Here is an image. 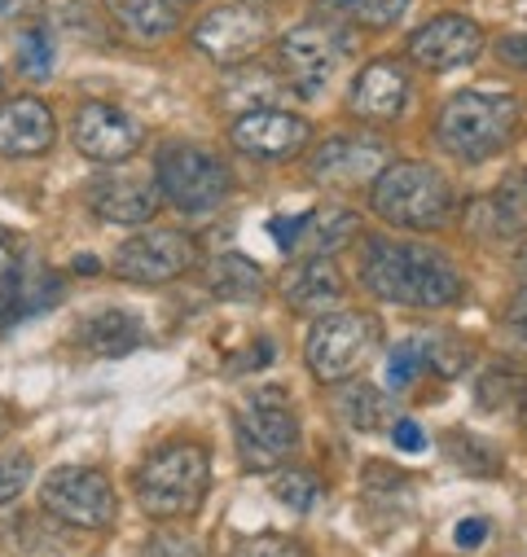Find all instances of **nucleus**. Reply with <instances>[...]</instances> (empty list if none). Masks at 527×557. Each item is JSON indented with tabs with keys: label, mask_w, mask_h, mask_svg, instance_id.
Listing matches in <instances>:
<instances>
[{
	"label": "nucleus",
	"mask_w": 527,
	"mask_h": 557,
	"mask_svg": "<svg viewBox=\"0 0 527 557\" xmlns=\"http://www.w3.org/2000/svg\"><path fill=\"white\" fill-rule=\"evenodd\" d=\"M360 286L373 299L395 304V308L444 312V308L462 304L466 276L440 246L369 233L360 242Z\"/></svg>",
	"instance_id": "obj_1"
},
{
	"label": "nucleus",
	"mask_w": 527,
	"mask_h": 557,
	"mask_svg": "<svg viewBox=\"0 0 527 557\" xmlns=\"http://www.w3.org/2000/svg\"><path fill=\"white\" fill-rule=\"evenodd\" d=\"M523 127V101L510 92H488V88H466L453 92L440 114H436V146L462 163V168H479L497 154H505L514 146V136Z\"/></svg>",
	"instance_id": "obj_2"
},
{
	"label": "nucleus",
	"mask_w": 527,
	"mask_h": 557,
	"mask_svg": "<svg viewBox=\"0 0 527 557\" xmlns=\"http://www.w3.org/2000/svg\"><path fill=\"white\" fill-rule=\"evenodd\" d=\"M369 211L401 233H440L457 215L453 185L422 159L387 163L369 185Z\"/></svg>",
	"instance_id": "obj_3"
},
{
	"label": "nucleus",
	"mask_w": 527,
	"mask_h": 557,
	"mask_svg": "<svg viewBox=\"0 0 527 557\" xmlns=\"http://www.w3.org/2000/svg\"><path fill=\"white\" fill-rule=\"evenodd\" d=\"M211 487V461L207 448L194 440H176L163 444L159 453H150L132 479L137 505L155 518V522H172V518H189L198 513V505L207 500Z\"/></svg>",
	"instance_id": "obj_4"
},
{
	"label": "nucleus",
	"mask_w": 527,
	"mask_h": 557,
	"mask_svg": "<svg viewBox=\"0 0 527 557\" xmlns=\"http://www.w3.org/2000/svg\"><path fill=\"white\" fill-rule=\"evenodd\" d=\"M378 347H382V321L373 312L334 308V312H321L317 325L308 330L304 360H308L317 382L343 386L347 377H356L378 356Z\"/></svg>",
	"instance_id": "obj_5"
},
{
	"label": "nucleus",
	"mask_w": 527,
	"mask_h": 557,
	"mask_svg": "<svg viewBox=\"0 0 527 557\" xmlns=\"http://www.w3.org/2000/svg\"><path fill=\"white\" fill-rule=\"evenodd\" d=\"M233 435H237V457L246 470L255 474H273L282 470L295 453H299V417L291 408V399L282 391H250L237 408V422H233Z\"/></svg>",
	"instance_id": "obj_6"
},
{
	"label": "nucleus",
	"mask_w": 527,
	"mask_h": 557,
	"mask_svg": "<svg viewBox=\"0 0 527 557\" xmlns=\"http://www.w3.org/2000/svg\"><path fill=\"white\" fill-rule=\"evenodd\" d=\"M155 185H159V198H168L181 215H211L233 189L229 168L211 150L189 146V141H168L159 150Z\"/></svg>",
	"instance_id": "obj_7"
},
{
	"label": "nucleus",
	"mask_w": 527,
	"mask_h": 557,
	"mask_svg": "<svg viewBox=\"0 0 527 557\" xmlns=\"http://www.w3.org/2000/svg\"><path fill=\"white\" fill-rule=\"evenodd\" d=\"M278 53H282V71H286L291 88L299 97H317L334 84V75L352 58V32L321 14V18H308V23L291 27L282 36Z\"/></svg>",
	"instance_id": "obj_8"
},
{
	"label": "nucleus",
	"mask_w": 527,
	"mask_h": 557,
	"mask_svg": "<svg viewBox=\"0 0 527 557\" xmlns=\"http://www.w3.org/2000/svg\"><path fill=\"white\" fill-rule=\"evenodd\" d=\"M40 505L53 522L75 531H106L119 513L114 483L97 466H58L40 487Z\"/></svg>",
	"instance_id": "obj_9"
},
{
	"label": "nucleus",
	"mask_w": 527,
	"mask_h": 557,
	"mask_svg": "<svg viewBox=\"0 0 527 557\" xmlns=\"http://www.w3.org/2000/svg\"><path fill=\"white\" fill-rule=\"evenodd\" d=\"M194 263H198V242L181 228H146L137 237H127L110 259L114 276L132 286H168L176 276H185Z\"/></svg>",
	"instance_id": "obj_10"
},
{
	"label": "nucleus",
	"mask_w": 527,
	"mask_h": 557,
	"mask_svg": "<svg viewBox=\"0 0 527 557\" xmlns=\"http://www.w3.org/2000/svg\"><path fill=\"white\" fill-rule=\"evenodd\" d=\"M273 40V23L250 0H233V5H216L198 27H194V45L220 62V66H237L250 62L264 45Z\"/></svg>",
	"instance_id": "obj_11"
},
{
	"label": "nucleus",
	"mask_w": 527,
	"mask_h": 557,
	"mask_svg": "<svg viewBox=\"0 0 527 557\" xmlns=\"http://www.w3.org/2000/svg\"><path fill=\"white\" fill-rule=\"evenodd\" d=\"M229 141L255 163H286L312 141V123L291 110H246L229 123Z\"/></svg>",
	"instance_id": "obj_12"
},
{
	"label": "nucleus",
	"mask_w": 527,
	"mask_h": 557,
	"mask_svg": "<svg viewBox=\"0 0 527 557\" xmlns=\"http://www.w3.org/2000/svg\"><path fill=\"white\" fill-rule=\"evenodd\" d=\"M71 141L93 163H127L146 146V127L110 101H84L71 123Z\"/></svg>",
	"instance_id": "obj_13"
},
{
	"label": "nucleus",
	"mask_w": 527,
	"mask_h": 557,
	"mask_svg": "<svg viewBox=\"0 0 527 557\" xmlns=\"http://www.w3.org/2000/svg\"><path fill=\"white\" fill-rule=\"evenodd\" d=\"M483 53V32L475 18L466 14H436L427 18L409 40H405V58L431 75L444 71H462Z\"/></svg>",
	"instance_id": "obj_14"
},
{
	"label": "nucleus",
	"mask_w": 527,
	"mask_h": 557,
	"mask_svg": "<svg viewBox=\"0 0 527 557\" xmlns=\"http://www.w3.org/2000/svg\"><path fill=\"white\" fill-rule=\"evenodd\" d=\"M414 101V79L405 58H373L356 71L347 88V106L365 123H401Z\"/></svg>",
	"instance_id": "obj_15"
},
{
	"label": "nucleus",
	"mask_w": 527,
	"mask_h": 557,
	"mask_svg": "<svg viewBox=\"0 0 527 557\" xmlns=\"http://www.w3.org/2000/svg\"><path fill=\"white\" fill-rule=\"evenodd\" d=\"M391 163L387 146L382 141H365V136H347V132H334L330 141H321L308 159V172L317 185H330V189H360V185H373V176Z\"/></svg>",
	"instance_id": "obj_16"
},
{
	"label": "nucleus",
	"mask_w": 527,
	"mask_h": 557,
	"mask_svg": "<svg viewBox=\"0 0 527 557\" xmlns=\"http://www.w3.org/2000/svg\"><path fill=\"white\" fill-rule=\"evenodd\" d=\"M278 295L286 299L291 312L321 317V312H334L347 299V282H343V272L330 255H308V259L291 263L278 276Z\"/></svg>",
	"instance_id": "obj_17"
},
{
	"label": "nucleus",
	"mask_w": 527,
	"mask_h": 557,
	"mask_svg": "<svg viewBox=\"0 0 527 557\" xmlns=\"http://www.w3.org/2000/svg\"><path fill=\"white\" fill-rule=\"evenodd\" d=\"M58 141L53 110L40 97L0 101V154L5 159H40Z\"/></svg>",
	"instance_id": "obj_18"
},
{
	"label": "nucleus",
	"mask_w": 527,
	"mask_h": 557,
	"mask_svg": "<svg viewBox=\"0 0 527 557\" xmlns=\"http://www.w3.org/2000/svg\"><path fill=\"white\" fill-rule=\"evenodd\" d=\"M62 299V282L58 272H49L45 263H32L23 268V259L0 272V330H10L19 321H32L36 312L53 308Z\"/></svg>",
	"instance_id": "obj_19"
},
{
	"label": "nucleus",
	"mask_w": 527,
	"mask_h": 557,
	"mask_svg": "<svg viewBox=\"0 0 527 557\" xmlns=\"http://www.w3.org/2000/svg\"><path fill=\"white\" fill-rule=\"evenodd\" d=\"M88 202L93 211L106 220V224H150L155 211H159V185L155 181H142V176H97L93 189H88Z\"/></svg>",
	"instance_id": "obj_20"
},
{
	"label": "nucleus",
	"mask_w": 527,
	"mask_h": 557,
	"mask_svg": "<svg viewBox=\"0 0 527 557\" xmlns=\"http://www.w3.org/2000/svg\"><path fill=\"white\" fill-rule=\"evenodd\" d=\"M203 276H207V290L216 299H224V304H259L264 290H269V276H264V268L255 259L237 255V250L216 255Z\"/></svg>",
	"instance_id": "obj_21"
},
{
	"label": "nucleus",
	"mask_w": 527,
	"mask_h": 557,
	"mask_svg": "<svg viewBox=\"0 0 527 557\" xmlns=\"http://www.w3.org/2000/svg\"><path fill=\"white\" fill-rule=\"evenodd\" d=\"M488 228V237H518V233H527V172H518L514 181H505V185H497L488 198H479L475 207H470Z\"/></svg>",
	"instance_id": "obj_22"
},
{
	"label": "nucleus",
	"mask_w": 527,
	"mask_h": 557,
	"mask_svg": "<svg viewBox=\"0 0 527 557\" xmlns=\"http://www.w3.org/2000/svg\"><path fill=\"white\" fill-rule=\"evenodd\" d=\"M114 23L132 36V40H163L181 27V5L176 0H110Z\"/></svg>",
	"instance_id": "obj_23"
},
{
	"label": "nucleus",
	"mask_w": 527,
	"mask_h": 557,
	"mask_svg": "<svg viewBox=\"0 0 527 557\" xmlns=\"http://www.w3.org/2000/svg\"><path fill=\"white\" fill-rule=\"evenodd\" d=\"M79 338H84V347H88V351L119 360V356L137 351V347L146 343V330H142V321L132 317V312H119V308H110V312H97V317H88V321L79 325Z\"/></svg>",
	"instance_id": "obj_24"
},
{
	"label": "nucleus",
	"mask_w": 527,
	"mask_h": 557,
	"mask_svg": "<svg viewBox=\"0 0 527 557\" xmlns=\"http://www.w3.org/2000/svg\"><path fill=\"white\" fill-rule=\"evenodd\" d=\"M360 237V215L356 211H347V207H317V211H308L304 215V237H299V246L308 250V255H339L347 242H356Z\"/></svg>",
	"instance_id": "obj_25"
},
{
	"label": "nucleus",
	"mask_w": 527,
	"mask_h": 557,
	"mask_svg": "<svg viewBox=\"0 0 527 557\" xmlns=\"http://www.w3.org/2000/svg\"><path fill=\"white\" fill-rule=\"evenodd\" d=\"M339 408L343 417L356 426V431H391V422L401 417V408H395L391 391L373 386V382H352L343 395H339Z\"/></svg>",
	"instance_id": "obj_26"
},
{
	"label": "nucleus",
	"mask_w": 527,
	"mask_h": 557,
	"mask_svg": "<svg viewBox=\"0 0 527 557\" xmlns=\"http://www.w3.org/2000/svg\"><path fill=\"white\" fill-rule=\"evenodd\" d=\"M414 347L422 356V373H436V377H462L475 360V347L457 334V330H427V334H414Z\"/></svg>",
	"instance_id": "obj_27"
},
{
	"label": "nucleus",
	"mask_w": 527,
	"mask_h": 557,
	"mask_svg": "<svg viewBox=\"0 0 527 557\" xmlns=\"http://www.w3.org/2000/svg\"><path fill=\"white\" fill-rule=\"evenodd\" d=\"M312 5L334 18V23H352V27H365V32H382V27H395L414 0H312Z\"/></svg>",
	"instance_id": "obj_28"
},
{
	"label": "nucleus",
	"mask_w": 527,
	"mask_h": 557,
	"mask_svg": "<svg viewBox=\"0 0 527 557\" xmlns=\"http://www.w3.org/2000/svg\"><path fill=\"white\" fill-rule=\"evenodd\" d=\"M273 496H278L286 509H295V513H312V509L326 500V483H321V474H312V470H282V474L273 479Z\"/></svg>",
	"instance_id": "obj_29"
},
{
	"label": "nucleus",
	"mask_w": 527,
	"mask_h": 557,
	"mask_svg": "<svg viewBox=\"0 0 527 557\" xmlns=\"http://www.w3.org/2000/svg\"><path fill=\"white\" fill-rule=\"evenodd\" d=\"M53 62H58V45H53V32L49 27H27L19 36V71L27 79H49L53 75Z\"/></svg>",
	"instance_id": "obj_30"
},
{
	"label": "nucleus",
	"mask_w": 527,
	"mask_h": 557,
	"mask_svg": "<svg viewBox=\"0 0 527 557\" xmlns=\"http://www.w3.org/2000/svg\"><path fill=\"white\" fill-rule=\"evenodd\" d=\"M449 453H453V461H457L466 474H479V479L501 474V457H497V448H492V444H483V440L449 435Z\"/></svg>",
	"instance_id": "obj_31"
},
{
	"label": "nucleus",
	"mask_w": 527,
	"mask_h": 557,
	"mask_svg": "<svg viewBox=\"0 0 527 557\" xmlns=\"http://www.w3.org/2000/svg\"><path fill=\"white\" fill-rule=\"evenodd\" d=\"M229 557H308V548L295 535H278V531H259V535H242Z\"/></svg>",
	"instance_id": "obj_32"
},
{
	"label": "nucleus",
	"mask_w": 527,
	"mask_h": 557,
	"mask_svg": "<svg viewBox=\"0 0 527 557\" xmlns=\"http://www.w3.org/2000/svg\"><path fill=\"white\" fill-rule=\"evenodd\" d=\"M142 557H207V548H203V540H194L189 531L159 527V531L142 544Z\"/></svg>",
	"instance_id": "obj_33"
},
{
	"label": "nucleus",
	"mask_w": 527,
	"mask_h": 557,
	"mask_svg": "<svg viewBox=\"0 0 527 557\" xmlns=\"http://www.w3.org/2000/svg\"><path fill=\"white\" fill-rule=\"evenodd\" d=\"M418 377H422V356H418L414 338H405L401 347H391V356H387V382H391V391H405Z\"/></svg>",
	"instance_id": "obj_34"
},
{
	"label": "nucleus",
	"mask_w": 527,
	"mask_h": 557,
	"mask_svg": "<svg viewBox=\"0 0 527 557\" xmlns=\"http://www.w3.org/2000/svg\"><path fill=\"white\" fill-rule=\"evenodd\" d=\"M32 483V457H0V505H14Z\"/></svg>",
	"instance_id": "obj_35"
},
{
	"label": "nucleus",
	"mask_w": 527,
	"mask_h": 557,
	"mask_svg": "<svg viewBox=\"0 0 527 557\" xmlns=\"http://www.w3.org/2000/svg\"><path fill=\"white\" fill-rule=\"evenodd\" d=\"M391 444L401 453H422L427 448V431L414 422V417H395L391 422Z\"/></svg>",
	"instance_id": "obj_36"
},
{
	"label": "nucleus",
	"mask_w": 527,
	"mask_h": 557,
	"mask_svg": "<svg viewBox=\"0 0 527 557\" xmlns=\"http://www.w3.org/2000/svg\"><path fill=\"white\" fill-rule=\"evenodd\" d=\"M304 215H308V211H299V215H278V220H269V233L278 237V246H282L286 255H295V250H299V237H304Z\"/></svg>",
	"instance_id": "obj_37"
},
{
	"label": "nucleus",
	"mask_w": 527,
	"mask_h": 557,
	"mask_svg": "<svg viewBox=\"0 0 527 557\" xmlns=\"http://www.w3.org/2000/svg\"><path fill=\"white\" fill-rule=\"evenodd\" d=\"M497 58H501L510 71H527V32L501 36V40H497Z\"/></svg>",
	"instance_id": "obj_38"
},
{
	"label": "nucleus",
	"mask_w": 527,
	"mask_h": 557,
	"mask_svg": "<svg viewBox=\"0 0 527 557\" xmlns=\"http://www.w3.org/2000/svg\"><path fill=\"white\" fill-rule=\"evenodd\" d=\"M488 540V518H462L457 531H453V544L457 548H479Z\"/></svg>",
	"instance_id": "obj_39"
},
{
	"label": "nucleus",
	"mask_w": 527,
	"mask_h": 557,
	"mask_svg": "<svg viewBox=\"0 0 527 557\" xmlns=\"http://www.w3.org/2000/svg\"><path fill=\"white\" fill-rule=\"evenodd\" d=\"M505 325H510V330H514V334L527 343V286H523V290H518V295L505 304Z\"/></svg>",
	"instance_id": "obj_40"
},
{
	"label": "nucleus",
	"mask_w": 527,
	"mask_h": 557,
	"mask_svg": "<svg viewBox=\"0 0 527 557\" xmlns=\"http://www.w3.org/2000/svg\"><path fill=\"white\" fill-rule=\"evenodd\" d=\"M40 14V0H0V18H32Z\"/></svg>",
	"instance_id": "obj_41"
},
{
	"label": "nucleus",
	"mask_w": 527,
	"mask_h": 557,
	"mask_svg": "<svg viewBox=\"0 0 527 557\" xmlns=\"http://www.w3.org/2000/svg\"><path fill=\"white\" fill-rule=\"evenodd\" d=\"M14 263H19V242H14V233L0 228V272H10Z\"/></svg>",
	"instance_id": "obj_42"
},
{
	"label": "nucleus",
	"mask_w": 527,
	"mask_h": 557,
	"mask_svg": "<svg viewBox=\"0 0 527 557\" xmlns=\"http://www.w3.org/2000/svg\"><path fill=\"white\" fill-rule=\"evenodd\" d=\"M14 431V408L5 404V399H0V440H5Z\"/></svg>",
	"instance_id": "obj_43"
},
{
	"label": "nucleus",
	"mask_w": 527,
	"mask_h": 557,
	"mask_svg": "<svg viewBox=\"0 0 527 557\" xmlns=\"http://www.w3.org/2000/svg\"><path fill=\"white\" fill-rule=\"evenodd\" d=\"M514 272L523 276V286H527V237H523V246L514 250Z\"/></svg>",
	"instance_id": "obj_44"
},
{
	"label": "nucleus",
	"mask_w": 527,
	"mask_h": 557,
	"mask_svg": "<svg viewBox=\"0 0 527 557\" xmlns=\"http://www.w3.org/2000/svg\"><path fill=\"white\" fill-rule=\"evenodd\" d=\"M75 272H97V259H93V255H88V259L79 255V259H75Z\"/></svg>",
	"instance_id": "obj_45"
},
{
	"label": "nucleus",
	"mask_w": 527,
	"mask_h": 557,
	"mask_svg": "<svg viewBox=\"0 0 527 557\" xmlns=\"http://www.w3.org/2000/svg\"><path fill=\"white\" fill-rule=\"evenodd\" d=\"M518 422H523V431H527V386H523V395H518Z\"/></svg>",
	"instance_id": "obj_46"
},
{
	"label": "nucleus",
	"mask_w": 527,
	"mask_h": 557,
	"mask_svg": "<svg viewBox=\"0 0 527 557\" xmlns=\"http://www.w3.org/2000/svg\"><path fill=\"white\" fill-rule=\"evenodd\" d=\"M176 5H189V0H176Z\"/></svg>",
	"instance_id": "obj_47"
},
{
	"label": "nucleus",
	"mask_w": 527,
	"mask_h": 557,
	"mask_svg": "<svg viewBox=\"0 0 527 557\" xmlns=\"http://www.w3.org/2000/svg\"><path fill=\"white\" fill-rule=\"evenodd\" d=\"M273 5H278V0H273Z\"/></svg>",
	"instance_id": "obj_48"
}]
</instances>
